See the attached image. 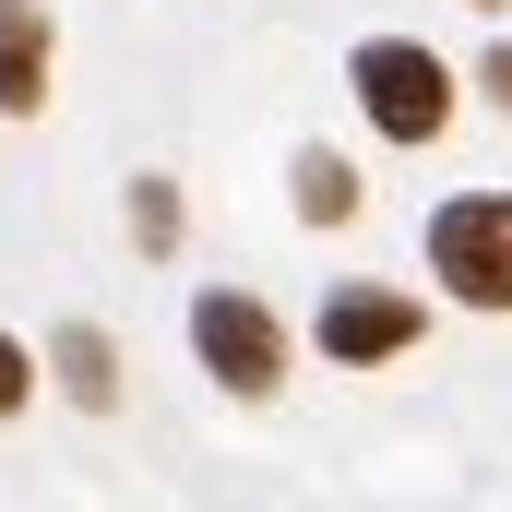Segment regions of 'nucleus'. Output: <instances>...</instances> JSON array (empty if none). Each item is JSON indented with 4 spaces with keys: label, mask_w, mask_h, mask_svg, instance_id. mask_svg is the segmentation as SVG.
Instances as JSON below:
<instances>
[{
    "label": "nucleus",
    "mask_w": 512,
    "mask_h": 512,
    "mask_svg": "<svg viewBox=\"0 0 512 512\" xmlns=\"http://www.w3.org/2000/svg\"><path fill=\"white\" fill-rule=\"evenodd\" d=\"M358 108L382 143H441L453 131V60H429L417 36H370L358 48Z\"/></svg>",
    "instance_id": "nucleus-1"
},
{
    "label": "nucleus",
    "mask_w": 512,
    "mask_h": 512,
    "mask_svg": "<svg viewBox=\"0 0 512 512\" xmlns=\"http://www.w3.org/2000/svg\"><path fill=\"white\" fill-rule=\"evenodd\" d=\"M429 274L465 310H512V191H465L429 215Z\"/></svg>",
    "instance_id": "nucleus-2"
},
{
    "label": "nucleus",
    "mask_w": 512,
    "mask_h": 512,
    "mask_svg": "<svg viewBox=\"0 0 512 512\" xmlns=\"http://www.w3.org/2000/svg\"><path fill=\"white\" fill-rule=\"evenodd\" d=\"M191 358L227 393H274L286 382V322L262 310L251 286H203V298H191Z\"/></svg>",
    "instance_id": "nucleus-3"
},
{
    "label": "nucleus",
    "mask_w": 512,
    "mask_h": 512,
    "mask_svg": "<svg viewBox=\"0 0 512 512\" xmlns=\"http://www.w3.org/2000/svg\"><path fill=\"white\" fill-rule=\"evenodd\" d=\"M417 334H429V310L393 298V286H334V298H322V358H334V370H382Z\"/></svg>",
    "instance_id": "nucleus-4"
},
{
    "label": "nucleus",
    "mask_w": 512,
    "mask_h": 512,
    "mask_svg": "<svg viewBox=\"0 0 512 512\" xmlns=\"http://www.w3.org/2000/svg\"><path fill=\"white\" fill-rule=\"evenodd\" d=\"M48 60H60L48 0H0V108H12V120H36V108H48Z\"/></svg>",
    "instance_id": "nucleus-5"
},
{
    "label": "nucleus",
    "mask_w": 512,
    "mask_h": 512,
    "mask_svg": "<svg viewBox=\"0 0 512 512\" xmlns=\"http://www.w3.org/2000/svg\"><path fill=\"white\" fill-rule=\"evenodd\" d=\"M48 370H60V393H72L84 417H108V405H120V346H108L96 322H60V346H48Z\"/></svg>",
    "instance_id": "nucleus-6"
},
{
    "label": "nucleus",
    "mask_w": 512,
    "mask_h": 512,
    "mask_svg": "<svg viewBox=\"0 0 512 512\" xmlns=\"http://www.w3.org/2000/svg\"><path fill=\"white\" fill-rule=\"evenodd\" d=\"M298 215H310V227H346V215H358V167L310 143V155H298Z\"/></svg>",
    "instance_id": "nucleus-7"
},
{
    "label": "nucleus",
    "mask_w": 512,
    "mask_h": 512,
    "mask_svg": "<svg viewBox=\"0 0 512 512\" xmlns=\"http://www.w3.org/2000/svg\"><path fill=\"white\" fill-rule=\"evenodd\" d=\"M131 239H143L155 262L179 251V191H167V179H131Z\"/></svg>",
    "instance_id": "nucleus-8"
},
{
    "label": "nucleus",
    "mask_w": 512,
    "mask_h": 512,
    "mask_svg": "<svg viewBox=\"0 0 512 512\" xmlns=\"http://www.w3.org/2000/svg\"><path fill=\"white\" fill-rule=\"evenodd\" d=\"M24 393H36V358H24V346L0 334V417H24Z\"/></svg>",
    "instance_id": "nucleus-9"
},
{
    "label": "nucleus",
    "mask_w": 512,
    "mask_h": 512,
    "mask_svg": "<svg viewBox=\"0 0 512 512\" xmlns=\"http://www.w3.org/2000/svg\"><path fill=\"white\" fill-rule=\"evenodd\" d=\"M477 84H489V96L512 108V48H489V72H477Z\"/></svg>",
    "instance_id": "nucleus-10"
},
{
    "label": "nucleus",
    "mask_w": 512,
    "mask_h": 512,
    "mask_svg": "<svg viewBox=\"0 0 512 512\" xmlns=\"http://www.w3.org/2000/svg\"><path fill=\"white\" fill-rule=\"evenodd\" d=\"M477 12H501V0H477Z\"/></svg>",
    "instance_id": "nucleus-11"
}]
</instances>
